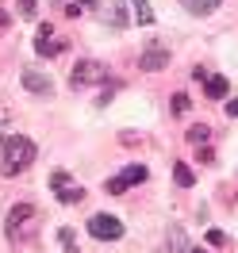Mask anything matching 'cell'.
<instances>
[{"mask_svg": "<svg viewBox=\"0 0 238 253\" xmlns=\"http://www.w3.org/2000/svg\"><path fill=\"white\" fill-rule=\"evenodd\" d=\"M35 158H39V150H35L31 138H23V134H8V138H0V173H4V176L23 173Z\"/></svg>", "mask_w": 238, "mask_h": 253, "instance_id": "1", "label": "cell"}, {"mask_svg": "<svg viewBox=\"0 0 238 253\" xmlns=\"http://www.w3.org/2000/svg\"><path fill=\"white\" fill-rule=\"evenodd\" d=\"M31 222H35V207H31V204H16L12 211H8V222H4V230H8V242H19V238H27V234H31V230H27Z\"/></svg>", "mask_w": 238, "mask_h": 253, "instance_id": "2", "label": "cell"}, {"mask_svg": "<svg viewBox=\"0 0 238 253\" xmlns=\"http://www.w3.org/2000/svg\"><path fill=\"white\" fill-rule=\"evenodd\" d=\"M111 81V69L108 65H100V62H77L73 65V88H81V84H108Z\"/></svg>", "mask_w": 238, "mask_h": 253, "instance_id": "3", "label": "cell"}, {"mask_svg": "<svg viewBox=\"0 0 238 253\" xmlns=\"http://www.w3.org/2000/svg\"><path fill=\"white\" fill-rule=\"evenodd\" d=\"M50 188L58 192V204H65V207H73V204H81V200H85V188L69 184V173H65V169L50 173Z\"/></svg>", "mask_w": 238, "mask_h": 253, "instance_id": "4", "label": "cell"}, {"mask_svg": "<svg viewBox=\"0 0 238 253\" xmlns=\"http://www.w3.org/2000/svg\"><path fill=\"white\" fill-rule=\"evenodd\" d=\"M89 234L96 242H115V238H123V222L111 219V215H93L89 219Z\"/></svg>", "mask_w": 238, "mask_h": 253, "instance_id": "5", "label": "cell"}, {"mask_svg": "<svg viewBox=\"0 0 238 253\" xmlns=\"http://www.w3.org/2000/svg\"><path fill=\"white\" fill-rule=\"evenodd\" d=\"M146 176H150V173H146V165H127L123 173H115V176H111L104 188H108L111 196H119V192H127L131 184H139V180H146Z\"/></svg>", "mask_w": 238, "mask_h": 253, "instance_id": "6", "label": "cell"}, {"mask_svg": "<svg viewBox=\"0 0 238 253\" xmlns=\"http://www.w3.org/2000/svg\"><path fill=\"white\" fill-rule=\"evenodd\" d=\"M139 65H143V73H158V69H165V65H169V46H161V42H150V46L143 50Z\"/></svg>", "mask_w": 238, "mask_h": 253, "instance_id": "7", "label": "cell"}, {"mask_svg": "<svg viewBox=\"0 0 238 253\" xmlns=\"http://www.w3.org/2000/svg\"><path fill=\"white\" fill-rule=\"evenodd\" d=\"M62 50H65V42H62V39H54L50 23H43L39 35H35V54H39V58H54V54H62Z\"/></svg>", "mask_w": 238, "mask_h": 253, "instance_id": "8", "label": "cell"}, {"mask_svg": "<svg viewBox=\"0 0 238 253\" xmlns=\"http://www.w3.org/2000/svg\"><path fill=\"white\" fill-rule=\"evenodd\" d=\"M192 77L204 84V92L211 96V100H223V96L231 92V84H227V77H219V73H204V69H196Z\"/></svg>", "mask_w": 238, "mask_h": 253, "instance_id": "9", "label": "cell"}, {"mask_svg": "<svg viewBox=\"0 0 238 253\" xmlns=\"http://www.w3.org/2000/svg\"><path fill=\"white\" fill-rule=\"evenodd\" d=\"M23 88L27 92H35V96H50V77H43L39 69H23Z\"/></svg>", "mask_w": 238, "mask_h": 253, "instance_id": "10", "label": "cell"}, {"mask_svg": "<svg viewBox=\"0 0 238 253\" xmlns=\"http://www.w3.org/2000/svg\"><path fill=\"white\" fill-rule=\"evenodd\" d=\"M181 4H185V8H189L192 16H211V12H215V8H219L223 0H181Z\"/></svg>", "mask_w": 238, "mask_h": 253, "instance_id": "11", "label": "cell"}, {"mask_svg": "<svg viewBox=\"0 0 238 253\" xmlns=\"http://www.w3.org/2000/svg\"><path fill=\"white\" fill-rule=\"evenodd\" d=\"M173 180L181 184V188H192V184H196V176H192V169L185 165V161H177V165H173Z\"/></svg>", "mask_w": 238, "mask_h": 253, "instance_id": "12", "label": "cell"}, {"mask_svg": "<svg viewBox=\"0 0 238 253\" xmlns=\"http://www.w3.org/2000/svg\"><path fill=\"white\" fill-rule=\"evenodd\" d=\"M207 138H211V130H207L204 123H196V126L189 130V142L196 146V150H200V146H207Z\"/></svg>", "mask_w": 238, "mask_h": 253, "instance_id": "13", "label": "cell"}, {"mask_svg": "<svg viewBox=\"0 0 238 253\" xmlns=\"http://www.w3.org/2000/svg\"><path fill=\"white\" fill-rule=\"evenodd\" d=\"M135 12H139V23H154V12H150V0H135Z\"/></svg>", "mask_w": 238, "mask_h": 253, "instance_id": "14", "label": "cell"}, {"mask_svg": "<svg viewBox=\"0 0 238 253\" xmlns=\"http://www.w3.org/2000/svg\"><path fill=\"white\" fill-rule=\"evenodd\" d=\"M169 111H173V115H185V111H189V96L177 92L173 100H169Z\"/></svg>", "mask_w": 238, "mask_h": 253, "instance_id": "15", "label": "cell"}, {"mask_svg": "<svg viewBox=\"0 0 238 253\" xmlns=\"http://www.w3.org/2000/svg\"><path fill=\"white\" fill-rule=\"evenodd\" d=\"M169 250H173V253H189V250H185V234H181V230L169 234Z\"/></svg>", "mask_w": 238, "mask_h": 253, "instance_id": "16", "label": "cell"}, {"mask_svg": "<svg viewBox=\"0 0 238 253\" xmlns=\"http://www.w3.org/2000/svg\"><path fill=\"white\" fill-rule=\"evenodd\" d=\"M35 16V0H19V19H31Z\"/></svg>", "mask_w": 238, "mask_h": 253, "instance_id": "17", "label": "cell"}, {"mask_svg": "<svg viewBox=\"0 0 238 253\" xmlns=\"http://www.w3.org/2000/svg\"><path fill=\"white\" fill-rule=\"evenodd\" d=\"M89 4H93V0H73V4H69V16H81V8H89Z\"/></svg>", "mask_w": 238, "mask_h": 253, "instance_id": "18", "label": "cell"}, {"mask_svg": "<svg viewBox=\"0 0 238 253\" xmlns=\"http://www.w3.org/2000/svg\"><path fill=\"white\" fill-rule=\"evenodd\" d=\"M207 242H211V246H223L227 238H223V230H207Z\"/></svg>", "mask_w": 238, "mask_h": 253, "instance_id": "19", "label": "cell"}, {"mask_svg": "<svg viewBox=\"0 0 238 253\" xmlns=\"http://www.w3.org/2000/svg\"><path fill=\"white\" fill-rule=\"evenodd\" d=\"M227 115H231V119L238 115V100H231V104H227Z\"/></svg>", "mask_w": 238, "mask_h": 253, "instance_id": "20", "label": "cell"}, {"mask_svg": "<svg viewBox=\"0 0 238 253\" xmlns=\"http://www.w3.org/2000/svg\"><path fill=\"white\" fill-rule=\"evenodd\" d=\"M8 23H12V19H8L4 12H0V31H8Z\"/></svg>", "mask_w": 238, "mask_h": 253, "instance_id": "21", "label": "cell"}, {"mask_svg": "<svg viewBox=\"0 0 238 253\" xmlns=\"http://www.w3.org/2000/svg\"><path fill=\"white\" fill-rule=\"evenodd\" d=\"M189 253H204V250H189Z\"/></svg>", "mask_w": 238, "mask_h": 253, "instance_id": "22", "label": "cell"}]
</instances>
